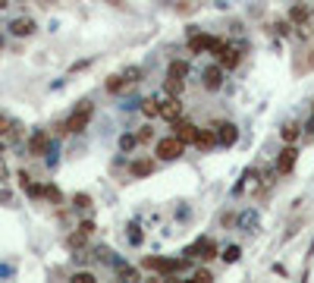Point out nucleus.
Masks as SVG:
<instances>
[{"label":"nucleus","instance_id":"20e7f679","mask_svg":"<svg viewBox=\"0 0 314 283\" xmlns=\"http://www.w3.org/2000/svg\"><path fill=\"white\" fill-rule=\"evenodd\" d=\"M182 148H186V145H182L176 136H167V139L157 142V155H160V161H176L182 155Z\"/></svg>","mask_w":314,"mask_h":283},{"label":"nucleus","instance_id":"2f4dec72","mask_svg":"<svg viewBox=\"0 0 314 283\" xmlns=\"http://www.w3.org/2000/svg\"><path fill=\"white\" fill-rule=\"evenodd\" d=\"M132 145H135V139H132V136H123V139H120V148H123V151H129Z\"/></svg>","mask_w":314,"mask_h":283},{"label":"nucleus","instance_id":"c756f323","mask_svg":"<svg viewBox=\"0 0 314 283\" xmlns=\"http://www.w3.org/2000/svg\"><path fill=\"white\" fill-rule=\"evenodd\" d=\"M79 233H82V236H91V233H95V223H91V220H82V223H79Z\"/></svg>","mask_w":314,"mask_h":283},{"label":"nucleus","instance_id":"f704fd0d","mask_svg":"<svg viewBox=\"0 0 314 283\" xmlns=\"http://www.w3.org/2000/svg\"><path fill=\"white\" fill-rule=\"evenodd\" d=\"M0 179H7V167H4V161H0Z\"/></svg>","mask_w":314,"mask_h":283},{"label":"nucleus","instance_id":"c9c22d12","mask_svg":"<svg viewBox=\"0 0 314 283\" xmlns=\"http://www.w3.org/2000/svg\"><path fill=\"white\" fill-rule=\"evenodd\" d=\"M4 7H7V0H0V10H4Z\"/></svg>","mask_w":314,"mask_h":283},{"label":"nucleus","instance_id":"0eeeda50","mask_svg":"<svg viewBox=\"0 0 314 283\" xmlns=\"http://www.w3.org/2000/svg\"><path fill=\"white\" fill-rule=\"evenodd\" d=\"M217 60H220V66H223V69H233V66H239L242 54H239V47H230V44L223 41V44H220V50H217Z\"/></svg>","mask_w":314,"mask_h":283},{"label":"nucleus","instance_id":"473e14b6","mask_svg":"<svg viewBox=\"0 0 314 283\" xmlns=\"http://www.w3.org/2000/svg\"><path fill=\"white\" fill-rule=\"evenodd\" d=\"M7 126H10V120L4 117V113H0V136H4V132H7Z\"/></svg>","mask_w":314,"mask_h":283},{"label":"nucleus","instance_id":"e433bc0d","mask_svg":"<svg viewBox=\"0 0 314 283\" xmlns=\"http://www.w3.org/2000/svg\"><path fill=\"white\" fill-rule=\"evenodd\" d=\"M0 44H4V41H0Z\"/></svg>","mask_w":314,"mask_h":283},{"label":"nucleus","instance_id":"4be33fe9","mask_svg":"<svg viewBox=\"0 0 314 283\" xmlns=\"http://www.w3.org/2000/svg\"><path fill=\"white\" fill-rule=\"evenodd\" d=\"M117 274H120L123 280H138V274L129 268V264H117Z\"/></svg>","mask_w":314,"mask_h":283},{"label":"nucleus","instance_id":"bb28decb","mask_svg":"<svg viewBox=\"0 0 314 283\" xmlns=\"http://www.w3.org/2000/svg\"><path fill=\"white\" fill-rule=\"evenodd\" d=\"M44 198H50V201H60V189H57V186H44Z\"/></svg>","mask_w":314,"mask_h":283},{"label":"nucleus","instance_id":"9d476101","mask_svg":"<svg viewBox=\"0 0 314 283\" xmlns=\"http://www.w3.org/2000/svg\"><path fill=\"white\" fill-rule=\"evenodd\" d=\"M295 158H299L295 145H286V148L280 151V158H276V173H289V170L295 167Z\"/></svg>","mask_w":314,"mask_h":283},{"label":"nucleus","instance_id":"5701e85b","mask_svg":"<svg viewBox=\"0 0 314 283\" xmlns=\"http://www.w3.org/2000/svg\"><path fill=\"white\" fill-rule=\"evenodd\" d=\"M192 280H195V283H211L214 277H211V271H208V268H198V271L192 274Z\"/></svg>","mask_w":314,"mask_h":283},{"label":"nucleus","instance_id":"ddd939ff","mask_svg":"<svg viewBox=\"0 0 314 283\" xmlns=\"http://www.w3.org/2000/svg\"><path fill=\"white\" fill-rule=\"evenodd\" d=\"M220 85H223V66H208L205 69V88L217 91Z\"/></svg>","mask_w":314,"mask_h":283},{"label":"nucleus","instance_id":"72a5a7b5","mask_svg":"<svg viewBox=\"0 0 314 283\" xmlns=\"http://www.w3.org/2000/svg\"><path fill=\"white\" fill-rule=\"evenodd\" d=\"M305 132H308V136H314V117L308 120V126H305Z\"/></svg>","mask_w":314,"mask_h":283},{"label":"nucleus","instance_id":"6e6552de","mask_svg":"<svg viewBox=\"0 0 314 283\" xmlns=\"http://www.w3.org/2000/svg\"><path fill=\"white\" fill-rule=\"evenodd\" d=\"M157 117H163V120H179L182 117V104H179V98H173V94H170V98L167 101H163V104H157Z\"/></svg>","mask_w":314,"mask_h":283},{"label":"nucleus","instance_id":"dca6fc26","mask_svg":"<svg viewBox=\"0 0 314 283\" xmlns=\"http://www.w3.org/2000/svg\"><path fill=\"white\" fill-rule=\"evenodd\" d=\"M167 75L186 79V75H189V63H186V60H173V63H170V69H167Z\"/></svg>","mask_w":314,"mask_h":283},{"label":"nucleus","instance_id":"f8f14e48","mask_svg":"<svg viewBox=\"0 0 314 283\" xmlns=\"http://www.w3.org/2000/svg\"><path fill=\"white\" fill-rule=\"evenodd\" d=\"M10 32H13V35H19V38L32 35V32H35V19H28V16H19V19H13V22H10Z\"/></svg>","mask_w":314,"mask_h":283},{"label":"nucleus","instance_id":"423d86ee","mask_svg":"<svg viewBox=\"0 0 314 283\" xmlns=\"http://www.w3.org/2000/svg\"><path fill=\"white\" fill-rule=\"evenodd\" d=\"M186 255H189V258H201V261H208V258H214V255H217V242H214V239H198L195 245H189V249H186Z\"/></svg>","mask_w":314,"mask_h":283},{"label":"nucleus","instance_id":"2eb2a0df","mask_svg":"<svg viewBox=\"0 0 314 283\" xmlns=\"http://www.w3.org/2000/svg\"><path fill=\"white\" fill-rule=\"evenodd\" d=\"M163 88H167V94L179 98V94H182V88H186V79H176V75H167V82H163Z\"/></svg>","mask_w":314,"mask_h":283},{"label":"nucleus","instance_id":"c85d7f7f","mask_svg":"<svg viewBox=\"0 0 314 283\" xmlns=\"http://www.w3.org/2000/svg\"><path fill=\"white\" fill-rule=\"evenodd\" d=\"M138 75H141V69H135V66H132V69H126V72H123V79H126V82H138Z\"/></svg>","mask_w":314,"mask_h":283},{"label":"nucleus","instance_id":"7c9ffc66","mask_svg":"<svg viewBox=\"0 0 314 283\" xmlns=\"http://www.w3.org/2000/svg\"><path fill=\"white\" fill-rule=\"evenodd\" d=\"M66 242L72 245V249H76V245H82V242H85V236H82V233H72V236H69Z\"/></svg>","mask_w":314,"mask_h":283},{"label":"nucleus","instance_id":"a878e982","mask_svg":"<svg viewBox=\"0 0 314 283\" xmlns=\"http://www.w3.org/2000/svg\"><path fill=\"white\" fill-rule=\"evenodd\" d=\"M151 139H154V129H151V126H145L138 136H135V142H151Z\"/></svg>","mask_w":314,"mask_h":283},{"label":"nucleus","instance_id":"b1692460","mask_svg":"<svg viewBox=\"0 0 314 283\" xmlns=\"http://www.w3.org/2000/svg\"><path fill=\"white\" fill-rule=\"evenodd\" d=\"M141 113L145 117H157V101H151V98L141 101Z\"/></svg>","mask_w":314,"mask_h":283},{"label":"nucleus","instance_id":"a211bd4d","mask_svg":"<svg viewBox=\"0 0 314 283\" xmlns=\"http://www.w3.org/2000/svg\"><path fill=\"white\" fill-rule=\"evenodd\" d=\"M289 19H292L295 25H305V19H308V10H305L302 4H295V7L289 10Z\"/></svg>","mask_w":314,"mask_h":283},{"label":"nucleus","instance_id":"f257e3e1","mask_svg":"<svg viewBox=\"0 0 314 283\" xmlns=\"http://www.w3.org/2000/svg\"><path fill=\"white\" fill-rule=\"evenodd\" d=\"M91 117H95V107H91L88 101H82L79 110H72L69 120L63 123V132H85V126L91 123Z\"/></svg>","mask_w":314,"mask_h":283},{"label":"nucleus","instance_id":"cd10ccee","mask_svg":"<svg viewBox=\"0 0 314 283\" xmlns=\"http://www.w3.org/2000/svg\"><path fill=\"white\" fill-rule=\"evenodd\" d=\"M72 204H76V208H91V198H88L85 192H79L76 198H72Z\"/></svg>","mask_w":314,"mask_h":283},{"label":"nucleus","instance_id":"4468645a","mask_svg":"<svg viewBox=\"0 0 314 283\" xmlns=\"http://www.w3.org/2000/svg\"><path fill=\"white\" fill-rule=\"evenodd\" d=\"M192 145H198V148H214V145H217L214 129H201L198 136H195V142H192Z\"/></svg>","mask_w":314,"mask_h":283},{"label":"nucleus","instance_id":"412c9836","mask_svg":"<svg viewBox=\"0 0 314 283\" xmlns=\"http://www.w3.org/2000/svg\"><path fill=\"white\" fill-rule=\"evenodd\" d=\"M123 85H126V79H123V75H110V79H107V91H110V94L123 91Z\"/></svg>","mask_w":314,"mask_h":283},{"label":"nucleus","instance_id":"9b49d317","mask_svg":"<svg viewBox=\"0 0 314 283\" xmlns=\"http://www.w3.org/2000/svg\"><path fill=\"white\" fill-rule=\"evenodd\" d=\"M47 148H50L47 132H35V136L28 139V155H32V158H41V155H47Z\"/></svg>","mask_w":314,"mask_h":283},{"label":"nucleus","instance_id":"f03ea898","mask_svg":"<svg viewBox=\"0 0 314 283\" xmlns=\"http://www.w3.org/2000/svg\"><path fill=\"white\" fill-rule=\"evenodd\" d=\"M145 268L148 271H160V274H179L186 268V261H173V258H145Z\"/></svg>","mask_w":314,"mask_h":283},{"label":"nucleus","instance_id":"6ab92c4d","mask_svg":"<svg viewBox=\"0 0 314 283\" xmlns=\"http://www.w3.org/2000/svg\"><path fill=\"white\" fill-rule=\"evenodd\" d=\"M132 173L135 176H148V173H154V164L151 161H135L132 164Z\"/></svg>","mask_w":314,"mask_h":283},{"label":"nucleus","instance_id":"f3484780","mask_svg":"<svg viewBox=\"0 0 314 283\" xmlns=\"http://www.w3.org/2000/svg\"><path fill=\"white\" fill-rule=\"evenodd\" d=\"M299 136H302V129L295 126V123H286V126H283V142H286V145H295V139H299Z\"/></svg>","mask_w":314,"mask_h":283},{"label":"nucleus","instance_id":"7ed1b4c3","mask_svg":"<svg viewBox=\"0 0 314 283\" xmlns=\"http://www.w3.org/2000/svg\"><path fill=\"white\" fill-rule=\"evenodd\" d=\"M220 38H211V35H189V50L192 54H205V50H220Z\"/></svg>","mask_w":314,"mask_h":283},{"label":"nucleus","instance_id":"1a4fd4ad","mask_svg":"<svg viewBox=\"0 0 314 283\" xmlns=\"http://www.w3.org/2000/svg\"><path fill=\"white\" fill-rule=\"evenodd\" d=\"M214 136H217V145H236V139H239V129L233 126V123H217L214 126Z\"/></svg>","mask_w":314,"mask_h":283},{"label":"nucleus","instance_id":"aec40b11","mask_svg":"<svg viewBox=\"0 0 314 283\" xmlns=\"http://www.w3.org/2000/svg\"><path fill=\"white\" fill-rule=\"evenodd\" d=\"M239 255H242V249H239V245H226V249H223V255H220V258H223L226 264H236V261H239Z\"/></svg>","mask_w":314,"mask_h":283},{"label":"nucleus","instance_id":"39448f33","mask_svg":"<svg viewBox=\"0 0 314 283\" xmlns=\"http://www.w3.org/2000/svg\"><path fill=\"white\" fill-rule=\"evenodd\" d=\"M173 136H176L182 145H192V142H195V136H198V126L179 117V120H173Z\"/></svg>","mask_w":314,"mask_h":283},{"label":"nucleus","instance_id":"393cba45","mask_svg":"<svg viewBox=\"0 0 314 283\" xmlns=\"http://www.w3.org/2000/svg\"><path fill=\"white\" fill-rule=\"evenodd\" d=\"M72 283H95V274L79 271V274H72Z\"/></svg>","mask_w":314,"mask_h":283}]
</instances>
